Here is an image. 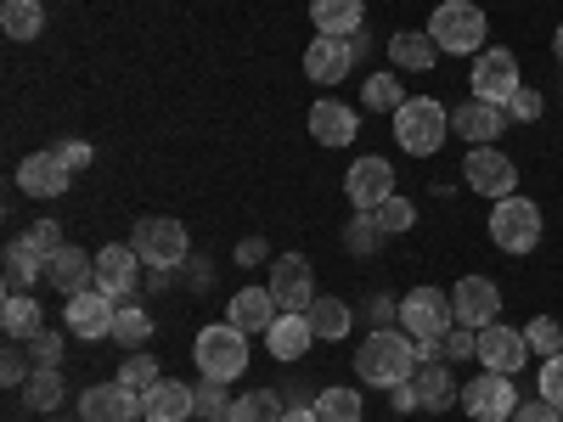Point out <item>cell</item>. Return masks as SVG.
<instances>
[{"instance_id": "48", "label": "cell", "mask_w": 563, "mask_h": 422, "mask_svg": "<svg viewBox=\"0 0 563 422\" xmlns=\"http://www.w3.org/2000/svg\"><path fill=\"white\" fill-rule=\"evenodd\" d=\"M512 422H563V411L552 406V400H519V411H512Z\"/></svg>"}, {"instance_id": "38", "label": "cell", "mask_w": 563, "mask_h": 422, "mask_svg": "<svg viewBox=\"0 0 563 422\" xmlns=\"http://www.w3.org/2000/svg\"><path fill=\"white\" fill-rule=\"evenodd\" d=\"M361 395H350V389H321L316 395V417L321 422H361Z\"/></svg>"}, {"instance_id": "27", "label": "cell", "mask_w": 563, "mask_h": 422, "mask_svg": "<svg viewBox=\"0 0 563 422\" xmlns=\"http://www.w3.org/2000/svg\"><path fill=\"white\" fill-rule=\"evenodd\" d=\"M417 406L422 411H445L451 400H462V389L451 384V371H445V360H417Z\"/></svg>"}, {"instance_id": "21", "label": "cell", "mask_w": 563, "mask_h": 422, "mask_svg": "<svg viewBox=\"0 0 563 422\" xmlns=\"http://www.w3.org/2000/svg\"><path fill=\"white\" fill-rule=\"evenodd\" d=\"M512 119H507V108H496V102H462L456 113H451V130L456 135H467V141H474V147H496V135L507 130Z\"/></svg>"}, {"instance_id": "17", "label": "cell", "mask_w": 563, "mask_h": 422, "mask_svg": "<svg viewBox=\"0 0 563 422\" xmlns=\"http://www.w3.org/2000/svg\"><path fill=\"white\" fill-rule=\"evenodd\" d=\"M135 281H141V254L135 248H102L97 254V293H108L113 304H130L135 293Z\"/></svg>"}, {"instance_id": "8", "label": "cell", "mask_w": 563, "mask_h": 422, "mask_svg": "<svg viewBox=\"0 0 563 422\" xmlns=\"http://www.w3.org/2000/svg\"><path fill=\"white\" fill-rule=\"evenodd\" d=\"M462 180L474 186L479 198H490V203H501V198H519V164H512L507 153H496V147H474V153H467Z\"/></svg>"}, {"instance_id": "41", "label": "cell", "mask_w": 563, "mask_h": 422, "mask_svg": "<svg viewBox=\"0 0 563 422\" xmlns=\"http://www.w3.org/2000/svg\"><path fill=\"white\" fill-rule=\"evenodd\" d=\"M525 338H530L536 355H558V349H563V326H558L552 315H536V321L525 326Z\"/></svg>"}, {"instance_id": "7", "label": "cell", "mask_w": 563, "mask_h": 422, "mask_svg": "<svg viewBox=\"0 0 563 422\" xmlns=\"http://www.w3.org/2000/svg\"><path fill=\"white\" fill-rule=\"evenodd\" d=\"M490 243L501 254H530L541 243V209L530 198H501L490 209Z\"/></svg>"}, {"instance_id": "18", "label": "cell", "mask_w": 563, "mask_h": 422, "mask_svg": "<svg viewBox=\"0 0 563 422\" xmlns=\"http://www.w3.org/2000/svg\"><path fill=\"white\" fill-rule=\"evenodd\" d=\"M479 360H485V371H519L525 360H530V338L519 333V326H501V321H490L485 333H479Z\"/></svg>"}, {"instance_id": "9", "label": "cell", "mask_w": 563, "mask_h": 422, "mask_svg": "<svg viewBox=\"0 0 563 422\" xmlns=\"http://www.w3.org/2000/svg\"><path fill=\"white\" fill-rule=\"evenodd\" d=\"M462 411L474 422H512V411H519V389H512L507 371H479V378L462 389Z\"/></svg>"}, {"instance_id": "29", "label": "cell", "mask_w": 563, "mask_h": 422, "mask_svg": "<svg viewBox=\"0 0 563 422\" xmlns=\"http://www.w3.org/2000/svg\"><path fill=\"white\" fill-rule=\"evenodd\" d=\"M0 326H7V338H34V333H45V310L34 304V293H7Z\"/></svg>"}, {"instance_id": "44", "label": "cell", "mask_w": 563, "mask_h": 422, "mask_svg": "<svg viewBox=\"0 0 563 422\" xmlns=\"http://www.w3.org/2000/svg\"><path fill=\"white\" fill-rule=\"evenodd\" d=\"M372 214H378V225L389 231V237H395V231H411V225H417V209H411L406 198H389V203H378Z\"/></svg>"}, {"instance_id": "4", "label": "cell", "mask_w": 563, "mask_h": 422, "mask_svg": "<svg viewBox=\"0 0 563 422\" xmlns=\"http://www.w3.org/2000/svg\"><path fill=\"white\" fill-rule=\"evenodd\" d=\"M130 248L141 254V265H153V270H180V265H186V248H192V237H186L180 220L147 214V220H135Z\"/></svg>"}, {"instance_id": "52", "label": "cell", "mask_w": 563, "mask_h": 422, "mask_svg": "<svg viewBox=\"0 0 563 422\" xmlns=\"http://www.w3.org/2000/svg\"><path fill=\"white\" fill-rule=\"evenodd\" d=\"M57 153H63V164H68V169H85V164H90V147H85V141H63Z\"/></svg>"}, {"instance_id": "5", "label": "cell", "mask_w": 563, "mask_h": 422, "mask_svg": "<svg viewBox=\"0 0 563 422\" xmlns=\"http://www.w3.org/2000/svg\"><path fill=\"white\" fill-rule=\"evenodd\" d=\"M192 355H198V366H203V378H220V384H231V378H243V371H249V333H238L231 321H220V326H203Z\"/></svg>"}, {"instance_id": "12", "label": "cell", "mask_w": 563, "mask_h": 422, "mask_svg": "<svg viewBox=\"0 0 563 422\" xmlns=\"http://www.w3.org/2000/svg\"><path fill=\"white\" fill-rule=\"evenodd\" d=\"M451 310H456V326H474V333H485V326L496 321L501 310V288L490 276H462L451 288Z\"/></svg>"}, {"instance_id": "46", "label": "cell", "mask_w": 563, "mask_h": 422, "mask_svg": "<svg viewBox=\"0 0 563 422\" xmlns=\"http://www.w3.org/2000/svg\"><path fill=\"white\" fill-rule=\"evenodd\" d=\"M23 237H29V248H34V254H45V259H52V254L63 248V231H57V220H34V225L23 231Z\"/></svg>"}, {"instance_id": "50", "label": "cell", "mask_w": 563, "mask_h": 422, "mask_svg": "<svg viewBox=\"0 0 563 422\" xmlns=\"http://www.w3.org/2000/svg\"><path fill=\"white\" fill-rule=\"evenodd\" d=\"M395 321H400V304L389 293H378V299H372V326H395Z\"/></svg>"}, {"instance_id": "25", "label": "cell", "mask_w": 563, "mask_h": 422, "mask_svg": "<svg viewBox=\"0 0 563 422\" xmlns=\"http://www.w3.org/2000/svg\"><path fill=\"white\" fill-rule=\"evenodd\" d=\"M361 18H366V0H310V23L316 34H361Z\"/></svg>"}, {"instance_id": "23", "label": "cell", "mask_w": 563, "mask_h": 422, "mask_svg": "<svg viewBox=\"0 0 563 422\" xmlns=\"http://www.w3.org/2000/svg\"><path fill=\"white\" fill-rule=\"evenodd\" d=\"M141 411H147V422H186V417L198 411V400H192V389H186V384L158 378L147 395H141Z\"/></svg>"}, {"instance_id": "40", "label": "cell", "mask_w": 563, "mask_h": 422, "mask_svg": "<svg viewBox=\"0 0 563 422\" xmlns=\"http://www.w3.org/2000/svg\"><path fill=\"white\" fill-rule=\"evenodd\" d=\"M192 400H198V417L225 422V417H231V400H238V395H225L220 378H203V384H192Z\"/></svg>"}, {"instance_id": "31", "label": "cell", "mask_w": 563, "mask_h": 422, "mask_svg": "<svg viewBox=\"0 0 563 422\" xmlns=\"http://www.w3.org/2000/svg\"><path fill=\"white\" fill-rule=\"evenodd\" d=\"M40 276H45V254H34L29 237H18V243L7 248V293H29Z\"/></svg>"}, {"instance_id": "6", "label": "cell", "mask_w": 563, "mask_h": 422, "mask_svg": "<svg viewBox=\"0 0 563 422\" xmlns=\"http://www.w3.org/2000/svg\"><path fill=\"white\" fill-rule=\"evenodd\" d=\"M456 326V310H451V293L440 288H411L400 299V333H411L417 344H440Z\"/></svg>"}, {"instance_id": "36", "label": "cell", "mask_w": 563, "mask_h": 422, "mask_svg": "<svg viewBox=\"0 0 563 422\" xmlns=\"http://www.w3.org/2000/svg\"><path fill=\"white\" fill-rule=\"evenodd\" d=\"M361 102H366L372 113H400V108H406V90H400L395 74H372V79L361 85Z\"/></svg>"}, {"instance_id": "16", "label": "cell", "mask_w": 563, "mask_h": 422, "mask_svg": "<svg viewBox=\"0 0 563 422\" xmlns=\"http://www.w3.org/2000/svg\"><path fill=\"white\" fill-rule=\"evenodd\" d=\"M18 186L29 198H63L68 186H74V169L63 164V153L52 147V153H29L23 164H18Z\"/></svg>"}, {"instance_id": "54", "label": "cell", "mask_w": 563, "mask_h": 422, "mask_svg": "<svg viewBox=\"0 0 563 422\" xmlns=\"http://www.w3.org/2000/svg\"><path fill=\"white\" fill-rule=\"evenodd\" d=\"M282 422H321V417H316V406H288V411H282Z\"/></svg>"}, {"instance_id": "3", "label": "cell", "mask_w": 563, "mask_h": 422, "mask_svg": "<svg viewBox=\"0 0 563 422\" xmlns=\"http://www.w3.org/2000/svg\"><path fill=\"white\" fill-rule=\"evenodd\" d=\"M445 135H451V113H445L434 97H406V108L395 113V141H400L411 158L440 153Z\"/></svg>"}, {"instance_id": "10", "label": "cell", "mask_w": 563, "mask_h": 422, "mask_svg": "<svg viewBox=\"0 0 563 422\" xmlns=\"http://www.w3.org/2000/svg\"><path fill=\"white\" fill-rule=\"evenodd\" d=\"M474 97L479 102H496V108H507L512 102V90H519L525 79H519V57L512 52H501V45H485V52L474 57Z\"/></svg>"}, {"instance_id": "11", "label": "cell", "mask_w": 563, "mask_h": 422, "mask_svg": "<svg viewBox=\"0 0 563 422\" xmlns=\"http://www.w3.org/2000/svg\"><path fill=\"white\" fill-rule=\"evenodd\" d=\"M344 192H350V203H355L361 214H372L378 203L395 198V164H389V158H355L350 175H344Z\"/></svg>"}, {"instance_id": "51", "label": "cell", "mask_w": 563, "mask_h": 422, "mask_svg": "<svg viewBox=\"0 0 563 422\" xmlns=\"http://www.w3.org/2000/svg\"><path fill=\"white\" fill-rule=\"evenodd\" d=\"M389 406H395V411H422V406H417V384H395V389H389Z\"/></svg>"}, {"instance_id": "14", "label": "cell", "mask_w": 563, "mask_h": 422, "mask_svg": "<svg viewBox=\"0 0 563 422\" xmlns=\"http://www.w3.org/2000/svg\"><path fill=\"white\" fill-rule=\"evenodd\" d=\"M271 299L282 310H310L316 304V270L305 265V254H288L271 265Z\"/></svg>"}, {"instance_id": "28", "label": "cell", "mask_w": 563, "mask_h": 422, "mask_svg": "<svg viewBox=\"0 0 563 422\" xmlns=\"http://www.w3.org/2000/svg\"><path fill=\"white\" fill-rule=\"evenodd\" d=\"M434 52H440V45L429 40V29H395V40H389V57H395V68H406V74L434 68Z\"/></svg>"}, {"instance_id": "30", "label": "cell", "mask_w": 563, "mask_h": 422, "mask_svg": "<svg viewBox=\"0 0 563 422\" xmlns=\"http://www.w3.org/2000/svg\"><path fill=\"white\" fill-rule=\"evenodd\" d=\"M305 315H310V333H316V338H327V344L350 338V321H355V310H350L344 299H321V293H316V304H310Z\"/></svg>"}, {"instance_id": "37", "label": "cell", "mask_w": 563, "mask_h": 422, "mask_svg": "<svg viewBox=\"0 0 563 422\" xmlns=\"http://www.w3.org/2000/svg\"><path fill=\"white\" fill-rule=\"evenodd\" d=\"M384 237H389V231L378 225V214H350V231H344V243H350V254L372 259V254L384 248Z\"/></svg>"}, {"instance_id": "26", "label": "cell", "mask_w": 563, "mask_h": 422, "mask_svg": "<svg viewBox=\"0 0 563 422\" xmlns=\"http://www.w3.org/2000/svg\"><path fill=\"white\" fill-rule=\"evenodd\" d=\"M355 113L344 108V102H316L310 108V135L321 141V147H350V141H355Z\"/></svg>"}, {"instance_id": "43", "label": "cell", "mask_w": 563, "mask_h": 422, "mask_svg": "<svg viewBox=\"0 0 563 422\" xmlns=\"http://www.w3.org/2000/svg\"><path fill=\"white\" fill-rule=\"evenodd\" d=\"M440 355L445 360H474L479 355V333H474V326H451V333L440 338Z\"/></svg>"}, {"instance_id": "22", "label": "cell", "mask_w": 563, "mask_h": 422, "mask_svg": "<svg viewBox=\"0 0 563 422\" xmlns=\"http://www.w3.org/2000/svg\"><path fill=\"white\" fill-rule=\"evenodd\" d=\"M276 315H282V304L271 299V288H243L238 299H231V315H225V321L238 326V333H249V338H254V333L265 338L271 326H276Z\"/></svg>"}, {"instance_id": "20", "label": "cell", "mask_w": 563, "mask_h": 422, "mask_svg": "<svg viewBox=\"0 0 563 422\" xmlns=\"http://www.w3.org/2000/svg\"><path fill=\"white\" fill-rule=\"evenodd\" d=\"M350 63H355V52H350V40H339V34H316V40L305 45V74H310L316 85L350 79Z\"/></svg>"}, {"instance_id": "49", "label": "cell", "mask_w": 563, "mask_h": 422, "mask_svg": "<svg viewBox=\"0 0 563 422\" xmlns=\"http://www.w3.org/2000/svg\"><path fill=\"white\" fill-rule=\"evenodd\" d=\"M34 378V371H29V360H23V349H7V360H0V384H29Z\"/></svg>"}, {"instance_id": "15", "label": "cell", "mask_w": 563, "mask_h": 422, "mask_svg": "<svg viewBox=\"0 0 563 422\" xmlns=\"http://www.w3.org/2000/svg\"><path fill=\"white\" fill-rule=\"evenodd\" d=\"M63 321H68V333H79V338H113L119 304H113L108 293H97V288H85V293H74V299H68Z\"/></svg>"}, {"instance_id": "45", "label": "cell", "mask_w": 563, "mask_h": 422, "mask_svg": "<svg viewBox=\"0 0 563 422\" xmlns=\"http://www.w3.org/2000/svg\"><path fill=\"white\" fill-rule=\"evenodd\" d=\"M541 108H547V102H541V90L519 85V90H512V102H507V119H512V124H536Z\"/></svg>"}, {"instance_id": "39", "label": "cell", "mask_w": 563, "mask_h": 422, "mask_svg": "<svg viewBox=\"0 0 563 422\" xmlns=\"http://www.w3.org/2000/svg\"><path fill=\"white\" fill-rule=\"evenodd\" d=\"M164 378V371H158V360L147 355V349H135V355H124V366H119V384H130L135 395H147L153 384Z\"/></svg>"}, {"instance_id": "47", "label": "cell", "mask_w": 563, "mask_h": 422, "mask_svg": "<svg viewBox=\"0 0 563 422\" xmlns=\"http://www.w3.org/2000/svg\"><path fill=\"white\" fill-rule=\"evenodd\" d=\"M29 349H34V366H63V333H34Z\"/></svg>"}, {"instance_id": "42", "label": "cell", "mask_w": 563, "mask_h": 422, "mask_svg": "<svg viewBox=\"0 0 563 422\" xmlns=\"http://www.w3.org/2000/svg\"><path fill=\"white\" fill-rule=\"evenodd\" d=\"M536 395H541V400H552V406L563 411V349L541 360V378H536Z\"/></svg>"}, {"instance_id": "32", "label": "cell", "mask_w": 563, "mask_h": 422, "mask_svg": "<svg viewBox=\"0 0 563 422\" xmlns=\"http://www.w3.org/2000/svg\"><path fill=\"white\" fill-rule=\"evenodd\" d=\"M282 395L276 389H254V395H238L231 400V417L225 422H282Z\"/></svg>"}, {"instance_id": "34", "label": "cell", "mask_w": 563, "mask_h": 422, "mask_svg": "<svg viewBox=\"0 0 563 422\" xmlns=\"http://www.w3.org/2000/svg\"><path fill=\"white\" fill-rule=\"evenodd\" d=\"M63 395H68V389H63V371H57V366H34V378L23 384V400H29L34 411H57Z\"/></svg>"}, {"instance_id": "53", "label": "cell", "mask_w": 563, "mask_h": 422, "mask_svg": "<svg viewBox=\"0 0 563 422\" xmlns=\"http://www.w3.org/2000/svg\"><path fill=\"white\" fill-rule=\"evenodd\" d=\"M260 259H265V243H260V237L238 243V265H260Z\"/></svg>"}, {"instance_id": "33", "label": "cell", "mask_w": 563, "mask_h": 422, "mask_svg": "<svg viewBox=\"0 0 563 422\" xmlns=\"http://www.w3.org/2000/svg\"><path fill=\"white\" fill-rule=\"evenodd\" d=\"M0 29H7L12 40H34L45 29L40 0H0Z\"/></svg>"}, {"instance_id": "13", "label": "cell", "mask_w": 563, "mask_h": 422, "mask_svg": "<svg viewBox=\"0 0 563 422\" xmlns=\"http://www.w3.org/2000/svg\"><path fill=\"white\" fill-rule=\"evenodd\" d=\"M141 395L130 384H97L79 395V422H141Z\"/></svg>"}, {"instance_id": "19", "label": "cell", "mask_w": 563, "mask_h": 422, "mask_svg": "<svg viewBox=\"0 0 563 422\" xmlns=\"http://www.w3.org/2000/svg\"><path fill=\"white\" fill-rule=\"evenodd\" d=\"M45 281H52L57 293H85V288H97V254H79L74 243H63L52 259H45Z\"/></svg>"}, {"instance_id": "55", "label": "cell", "mask_w": 563, "mask_h": 422, "mask_svg": "<svg viewBox=\"0 0 563 422\" xmlns=\"http://www.w3.org/2000/svg\"><path fill=\"white\" fill-rule=\"evenodd\" d=\"M552 52H558V68H563V23H558V34H552Z\"/></svg>"}, {"instance_id": "1", "label": "cell", "mask_w": 563, "mask_h": 422, "mask_svg": "<svg viewBox=\"0 0 563 422\" xmlns=\"http://www.w3.org/2000/svg\"><path fill=\"white\" fill-rule=\"evenodd\" d=\"M355 371H361V384H372V389L411 384L417 378V338L400 333V326H372L366 344L355 349Z\"/></svg>"}, {"instance_id": "2", "label": "cell", "mask_w": 563, "mask_h": 422, "mask_svg": "<svg viewBox=\"0 0 563 422\" xmlns=\"http://www.w3.org/2000/svg\"><path fill=\"white\" fill-rule=\"evenodd\" d=\"M485 34H490V23H485V7H474V0H440L429 18V40L451 57H479Z\"/></svg>"}, {"instance_id": "24", "label": "cell", "mask_w": 563, "mask_h": 422, "mask_svg": "<svg viewBox=\"0 0 563 422\" xmlns=\"http://www.w3.org/2000/svg\"><path fill=\"white\" fill-rule=\"evenodd\" d=\"M310 315L305 310H282L276 315V326H271V333H265V349L276 355V360H299L305 349H310Z\"/></svg>"}, {"instance_id": "35", "label": "cell", "mask_w": 563, "mask_h": 422, "mask_svg": "<svg viewBox=\"0 0 563 422\" xmlns=\"http://www.w3.org/2000/svg\"><path fill=\"white\" fill-rule=\"evenodd\" d=\"M153 338V315L141 310V304H119V321H113V344L119 349H141Z\"/></svg>"}]
</instances>
